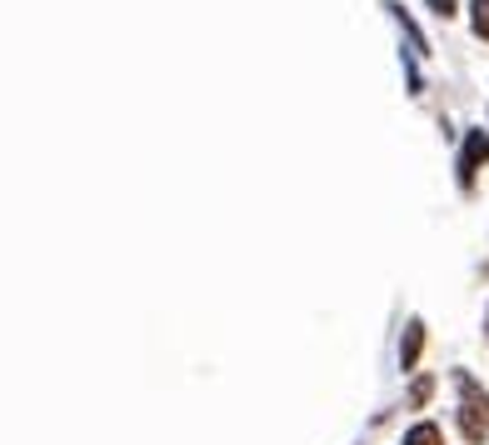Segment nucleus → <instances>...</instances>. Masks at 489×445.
<instances>
[{
	"label": "nucleus",
	"mask_w": 489,
	"mask_h": 445,
	"mask_svg": "<svg viewBox=\"0 0 489 445\" xmlns=\"http://www.w3.org/2000/svg\"><path fill=\"white\" fill-rule=\"evenodd\" d=\"M429 395H435V381H429V375H420V381L410 385V406H414V410L429 406Z\"/></svg>",
	"instance_id": "423d86ee"
},
{
	"label": "nucleus",
	"mask_w": 489,
	"mask_h": 445,
	"mask_svg": "<svg viewBox=\"0 0 489 445\" xmlns=\"http://www.w3.org/2000/svg\"><path fill=\"white\" fill-rule=\"evenodd\" d=\"M469 11H475V36L489 40V0H469Z\"/></svg>",
	"instance_id": "0eeeda50"
},
{
	"label": "nucleus",
	"mask_w": 489,
	"mask_h": 445,
	"mask_svg": "<svg viewBox=\"0 0 489 445\" xmlns=\"http://www.w3.org/2000/svg\"><path fill=\"white\" fill-rule=\"evenodd\" d=\"M489 166V130H469L464 136V151H460V185L475 191V176Z\"/></svg>",
	"instance_id": "f03ea898"
},
{
	"label": "nucleus",
	"mask_w": 489,
	"mask_h": 445,
	"mask_svg": "<svg viewBox=\"0 0 489 445\" xmlns=\"http://www.w3.org/2000/svg\"><path fill=\"white\" fill-rule=\"evenodd\" d=\"M389 15H395V26L404 30V40H410V51H414V55H429V40H425V30L414 26V15L404 11L400 0H389Z\"/></svg>",
	"instance_id": "20e7f679"
},
{
	"label": "nucleus",
	"mask_w": 489,
	"mask_h": 445,
	"mask_svg": "<svg viewBox=\"0 0 489 445\" xmlns=\"http://www.w3.org/2000/svg\"><path fill=\"white\" fill-rule=\"evenodd\" d=\"M485 331H489V310H485Z\"/></svg>",
	"instance_id": "1a4fd4ad"
},
{
	"label": "nucleus",
	"mask_w": 489,
	"mask_h": 445,
	"mask_svg": "<svg viewBox=\"0 0 489 445\" xmlns=\"http://www.w3.org/2000/svg\"><path fill=\"white\" fill-rule=\"evenodd\" d=\"M454 391H460V435L469 445H485V435H489V395L475 385L469 370H454Z\"/></svg>",
	"instance_id": "f257e3e1"
},
{
	"label": "nucleus",
	"mask_w": 489,
	"mask_h": 445,
	"mask_svg": "<svg viewBox=\"0 0 489 445\" xmlns=\"http://www.w3.org/2000/svg\"><path fill=\"white\" fill-rule=\"evenodd\" d=\"M404 445H444V435H439L435 420H425V425H414V431L404 435Z\"/></svg>",
	"instance_id": "39448f33"
},
{
	"label": "nucleus",
	"mask_w": 489,
	"mask_h": 445,
	"mask_svg": "<svg viewBox=\"0 0 489 445\" xmlns=\"http://www.w3.org/2000/svg\"><path fill=\"white\" fill-rule=\"evenodd\" d=\"M425 5L439 15V21H450V15H454V0H425Z\"/></svg>",
	"instance_id": "6e6552de"
},
{
	"label": "nucleus",
	"mask_w": 489,
	"mask_h": 445,
	"mask_svg": "<svg viewBox=\"0 0 489 445\" xmlns=\"http://www.w3.org/2000/svg\"><path fill=\"white\" fill-rule=\"evenodd\" d=\"M420 356H425V320H410V326H404V341H400V366L414 370Z\"/></svg>",
	"instance_id": "7ed1b4c3"
}]
</instances>
